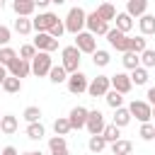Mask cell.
Here are the masks:
<instances>
[{
	"label": "cell",
	"mask_w": 155,
	"mask_h": 155,
	"mask_svg": "<svg viewBox=\"0 0 155 155\" xmlns=\"http://www.w3.org/2000/svg\"><path fill=\"white\" fill-rule=\"evenodd\" d=\"M31 29H34V24H31V19H29V17H17V19H15V31H17V34L27 36Z\"/></svg>",
	"instance_id": "29"
},
{
	"label": "cell",
	"mask_w": 155,
	"mask_h": 155,
	"mask_svg": "<svg viewBox=\"0 0 155 155\" xmlns=\"http://www.w3.org/2000/svg\"><path fill=\"white\" fill-rule=\"evenodd\" d=\"M0 121H2V114H0Z\"/></svg>",
	"instance_id": "53"
},
{
	"label": "cell",
	"mask_w": 155,
	"mask_h": 155,
	"mask_svg": "<svg viewBox=\"0 0 155 155\" xmlns=\"http://www.w3.org/2000/svg\"><path fill=\"white\" fill-rule=\"evenodd\" d=\"M85 22H87V15H85V10L82 7H70L68 10V17H65V31H70V34H80L82 31V27H85Z\"/></svg>",
	"instance_id": "1"
},
{
	"label": "cell",
	"mask_w": 155,
	"mask_h": 155,
	"mask_svg": "<svg viewBox=\"0 0 155 155\" xmlns=\"http://www.w3.org/2000/svg\"><path fill=\"white\" fill-rule=\"evenodd\" d=\"M140 65H143L145 70L155 65V48H145V51L140 53Z\"/></svg>",
	"instance_id": "40"
},
{
	"label": "cell",
	"mask_w": 155,
	"mask_h": 155,
	"mask_svg": "<svg viewBox=\"0 0 155 155\" xmlns=\"http://www.w3.org/2000/svg\"><path fill=\"white\" fill-rule=\"evenodd\" d=\"M0 155H19V153H17V148H12V145H5Z\"/></svg>",
	"instance_id": "45"
},
{
	"label": "cell",
	"mask_w": 155,
	"mask_h": 155,
	"mask_svg": "<svg viewBox=\"0 0 155 155\" xmlns=\"http://www.w3.org/2000/svg\"><path fill=\"white\" fill-rule=\"evenodd\" d=\"M68 92L70 94H82V92H87V87H90V80H87V75L82 73V70H78V73H73L70 78H68Z\"/></svg>",
	"instance_id": "7"
},
{
	"label": "cell",
	"mask_w": 155,
	"mask_h": 155,
	"mask_svg": "<svg viewBox=\"0 0 155 155\" xmlns=\"http://www.w3.org/2000/svg\"><path fill=\"white\" fill-rule=\"evenodd\" d=\"M10 39H12V31H10L5 24H0V46L5 48V46L10 44Z\"/></svg>",
	"instance_id": "42"
},
{
	"label": "cell",
	"mask_w": 155,
	"mask_h": 155,
	"mask_svg": "<svg viewBox=\"0 0 155 155\" xmlns=\"http://www.w3.org/2000/svg\"><path fill=\"white\" fill-rule=\"evenodd\" d=\"M22 116H24L27 124H39V121H41V109L31 104V107H27V109L22 111Z\"/></svg>",
	"instance_id": "34"
},
{
	"label": "cell",
	"mask_w": 155,
	"mask_h": 155,
	"mask_svg": "<svg viewBox=\"0 0 155 155\" xmlns=\"http://www.w3.org/2000/svg\"><path fill=\"white\" fill-rule=\"evenodd\" d=\"M102 136H104V140H107V143H116V140H121V128H119V126H114V124H107Z\"/></svg>",
	"instance_id": "31"
},
{
	"label": "cell",
	"mask_w": 155,
	"mask_h": 155,
	"mask_svg": "<svg viewBox=\"0 0 155 155\" xmlns=\"http://www.w3.org/2000/svg\"><path fill=\"white\" fill-rule=\"evenodd\" d=\"M145 97H148V104H150V107H153V109H155V87H150V90H148V94H145Z\"/></svg>",
	"instance_id": "44"
},
{
	"label": "cell",
	"mask_w": 155,
	"mask_h": 155,
	"mask_svg": "<svg viewBox=\"0 0 155 155\" xmlns=\"http://www.w3.org/2000/svg\"><path fill=\"white\" fill-rule=\"evenodd\" d=\"M48 150H51V153L68 150V148H65V138H63V136H51V138H48Z\"/></svg>",
	"instance_id": "39"
},
{
	"label": "cell",
	"mask_w": 155,
	"mask_h": 155,
	"mask_svg": "<svg viewBox=\"0 0 155 155\" xmlns=\"http://www.w3.org/2000/svg\"><path fill=\"white\" fill-rule=\"evenodd\" d=\"M2 7H5V2H2V0H0V10H2Z\"/></svg>",
	"instance_id": "49"
},
{
	"label": "cell",
	"mask_w": 155,
	"mask_h": 155,
	"mask_svg": "<svg viewBox=\"0 0 155 155\" xmlns=\"http://www.w3.org/2000/svg\"><path fill=\"white\" fill-rule=\"evenodd\" d=\"M111 90V75H97L90 80V87H87V94L90 97H107V92Z\"/></svg>",
	"instance_id": "3"
},
{
	"label": "cell",
	"mask_w": 155,
	"mask_h": 155,
	"mask_svg": "<svg viewBox=\"0 0 155 155\" xmlns=\"http://www.w3.org/2000/svg\"><path fill=\"white\" fill-rule=\"evenodd\" d=\"M19 58V53L15 51V48H10V46H5V48H0V65H5V68H10L15 61Z\"/></svg>",
	"instance_id": "24"
},
{
	"label": "cell",
	"mask_w": 155,
	"mask_h": 155,
	"mask_svg": "<svg viewBox=\"0 0 155 155\" xmlns=\"http://www.w3.org/2000/svg\"><path fill=\"white\" fill-rule=\"evenodd\" d=\"M75 46H78L80 53H94V51H97V39H94L90 31H80V34L75 36Z\"/></svg>",
	"instance_id": "12"
},
{
	"label": "cell",
	"mask_w": 155,
	"mask_h": 155,
	"mask_svg": "<svg viewBox=\"0 0 155 155\" xmlns=\"http://www.w3.org/2000/svg\"><path fill=\"white\" fill-rule=\"evenodd\" d=\"M36 7H39V10H46V7H48V0H39Z\"/></svg>",
	"instance_id": "47"
},
{
	"label": "cell",
	"mask_w": 155,
	"mask_h": 155,
	"mask_svg": "<svg viewBox=\"0 0 155 155\" xmlns=\"http://www.w3.org/2000/svg\"><path fill=\"white\" fill-rule=\"evenodd\" d=\"M87 116H90V109L85 107H73L70 114H68V121H70V128L73 131H80L87 126Z\"/></svg>",
	"instance_id": "10"
},
{
	"label": "cell",
	"mask_w": 155,
	"mask_h": 155,
	"mask_svg": "<svg viewBox=\"0 0 155 155\" xmlns=\"http://www.w3.org/2000/svg\"><path fill=\"white\" fill-rule=\"evenodd\" d=\"M34 46H36V51H46V53H51V51L58 48V39H53L51 34H36Z\"/></svg>",
	"instance_id": "14"
},
{
	"label": "cell",
	"mask_w": 155,
	"mask_h": 155,
	"mask_svg": "<svg viewBox=\"0 0 155 155\" xmlns=\"http://www.w3.org/2000/svg\"><path fill=\"white\" fill-rule=\"evenodd\" d=\"M148 78H150V75H148V70H145L143 65L136 68V70H131V82H133V85H145Z\"/></svg>",
	"instance_id": "36"
},
{
	"label": "cell",
	"mask_w": 155,
	"mask_h": 155,
	"mask_svg": "<svg viewBox=\"0 0 155 155\" xmlns=\"http://www.w3.org/2000/svg\"><path fill=\"white\" fill-rule=\"evenodd\" d=\"M126 15L140 19L143 15H148V0H128L126 2Z\"/></svg>",
	"instance_id": "16"
},
{
	"label": "cell",
	"mask_w": 155,
	"mask_h": 155,
	"mask_svg": "<svg viewBox=\"0 0 155 155\" xmlns=\"http://www.w3.org/2000/svg\"><path fill=\"white\" fill-rule=\"evenodd\" d=\"M2 90H5L7 94H17V92L22 90V80H17V78H12V75H7V80L2 82Z\"/></svg>",
	"instance_id": "35"
},
{
	"label": "cell",
	"mask_w": 155,
	"mask_h": 155,
	"mask_svg": "<svg viewBox=\"0 0 155 155\" xmlns=\"http://www.w3.org/2000/svg\"><path fill=\"white\" fill-rule=\"evenodd\" d=\"M104 114L99 111V109H92L90 111V116H87V131H90V136H102L104 133Z\"/></svg>",
	"instance_id": "11"
},
{
	"label": "cell",
	"mask_w": 155,
	"mask_h": 155,
	"mask_svg": "<svg viewBox=\"0 0 155 155\" xmlns=\"http://www.w3.org/2000/svg\"><path fill=\"white\" fill-rule=\"evenodd\" d=\"M7 75H10V73H7V68H5V65H0V87H2V82L7 80Z\"/></svg>",
	"instance_id": "46"
},
{
	"label": "cell",
	"mask_w": 155,
	"mask_h": 155,
	"mask_svg": "<svg viewBox=\"0 0 155 155\" xmlns=\"http://www.w3.org/2000/svg\"><path fill=\"white\" fill-rule=\"evenodd\" d=\"M51 155H70L68 150H61V153H51Z\"/></svg>",
	"instance_id": "48"
},
{
	"label": "cell",
	"mask_w": 155,
	"mask_h": 155,
	"mask_svg": "<svg viewBox=\"0 0 155 155\" xmlns=\"http://www.w3.org/2000/svg\"><path fill=\"white\" fill-rule=\"evenodd\" d=\"M116 29L124 31V34H128L133 29V17H128L126 12H116Z\"/></svg>",
	"instance_id": "23"
},
{
	"label": "cell",
	"mask_w": 155,
	"mask_h": 155,
	"mask_svg": "<svg viewBox=\"0 0 155 155\" xmlns=\"http://www.w3.org/2000/svg\"><path fill=\"white\" fill-rule=\"evenodd\" d=\"M128 111H131V116H136L140 124H150V119H153V107H150L148 102H143V99H133V102L128 104Z\"/></svg>",
	"instance_id": "5"
},
{
	"label": "cell",
	"mask_w": 155,
	"mask_h": 155,
	"mask_svg": "<svg viewBox=\"0 0 155 155\" xmlns=\"http://www.w3.org/2000/svg\"><path fill=\"white\" fill-rule=\"evenodd\" d=\"M121 63H124V68H128V70H136V68H140V56H138V53H131V51H126V53L121 56Z\"/></svg>",
	"instance_id": "30"
},
{
	"label": "cell",
	"mask_w": 155,
	"mask_h": 155,
	"mask_svg": "<svg viewBox=\"0 0 155 155\" xmlns=\"http://www.w3.org/2000/svg\"><path fill=\"white\" fill-rule=\"evenodd\" d=\"M131 150H133V143L126 140V138L111 143V153H114V155H131Z\"/></svg>",
	"instance_id": "28"
},
{
	"label": "cell",
	"mask_w": 155,
	"mask_h": 155,
	"mask_svg": "<svg viewBox=\"0 0 155 155\" xmlns=\"http://www.w3.org/2000/svg\"><path fill=\"white\" fill-rule=\"evenodd\" d=\"M12 10L17 12V17H31L34 10H36V2L34 0H15L12 2Z\"/></svg>",
	"instance_id": "17"
},
{
	"label": "cell",
	"mask_w": 155,
	"mask_h": 155,
	"mask_svg": "<svg viewBox=\"0 0 155 155\" xmlns=\"http://www.w3.org/2000/svg\"><path fill=\"white\" fill-rule=\"evenodd\" d=\"M7 73L12 75V78H17V80H22V78H27V75H31V63L29 61H22V58H17L10 68H7Z\"/></svg>",
	"instance_id": "15"
},
{
	"label": "cell",
	"mask_w": 155,
	"mask_h": 155,
	"mask_svg": "<svg viewBox=\"0 0 155 155\" xmlns=\"http://www.w3.org/2000/svg\"><path fill=\"white\" fill-rule=\"evenodd\" d=\"M46 136V128H44V124L39 121V124H27V138H31V140H41Z\"/></svg>",
	"instance_id": "27"
},
{
	"label": "cell",
	"mask_w": 155,
	"mask_h": 155,
	"mask_svg": "<svg viewBox=\"0 0 155 155\" xmlns=\"http://www.w3.org/2000/svg\"><path fill=\"white\" fill-rule=\"evenodd\" d=\"M138 29H140V36H153L155 34V15H143L138 19Z\"/></svg>",
	"instance_id": "18"
},
{
	"label": "cell",
	"mask_w": 155,
	"mask_h": 155,
	"mask_svg": "<svg viewBox=\"0 0 155 155\" xmlns=\"http://www.w3.org/2000/svg\"><path fill=\"white\" fill-rule=\"evenodd\" d=\"M58 22V17L53 15V12H39L34 19H31V24H34V29H36V34H48L51 29H53V24Z\"/></svg>",
	"instance_id": "6"
},
{
	"label": "cell",
	"mask_w": 155,
	"mask_h": 155,
	"mask_svg": "<svg viewBox=\"0 0 155 155\" xmlns=\"http://www.w3.org/2000/svg\"><path fill=\"white\" fill-rule=\"evenodd\" d=\"M0 153H2V150H0Z\"/></svg>",
	"instance_id": "54"
},
{
	"label": "cell",
	"mask_w": 155,
	"mask_h": 155,
	"mask_svg": "<svg viewBox=\"0 0 155 155\" xmlns=\"http://www.w3.org/2000/svg\"><path fill=\"white\" fill-rule=\"evenodd\" d=\"M131 119H133V116H131V111H128L126 107H121V109H116V111H114V121H111V124H114V126H119V128H124V126H128V124H131Z\"/></svg>",
	"instance_id": "22"
},
{
	"label": "cell",
	"mask_w": 155,
	"mask_h": 155,
	"mask_svg": "<svg viewBox=\"0 0 155 155\" xmlns=\"http://www.w3.org/2000/svg\"><path fill=\"white\" fill-rule=\"evenodd\" d=\"M36 53H39V51H36L34 44H24V46L19 48V58H22V61H29V63L36 58Z\"/></svg>",
	"instance_id": "38"
},
{
	"label": "cell",
	"mask_w": 155,
	"mask_h": 155,
	"mask_svg": "<svg viewBox=\"0 0 155 155\" xmlns=\"http://www.w3.org/2000/svg\"><path fill=\"white\" fill-rule=\"evenodd\" d=\"M85 27H87V31H90L92 36H107V34H109V24H107V22H102L97 12H90V15H87Z\"/></svg>",
	"instance_id": "8"
},
{
	"label": "cell",
	"mask_w": 155,
	"mask_h": 155,
	"mask_svg": "<svg viewBox=\"0 0 155 155\" xmlns=\"http://www.w3.org/2000/svg\"><path fill=\"white\" fill-rule=\"evenodd\" d=\"M145 48H148V39L145 36H131V41H128V51L131 53H138L140 56Z\"/></svg>",
	"instance_id": "25"
},
{
	"label": "cell",
	"mask_w": 155,
	"mask_h": 155,
	"mask_svg": "<svg viewBox=\"0 0 155 155\" xmlns=\"http://www.w3.org/2000/svg\"><path fill=\"white\" fill-rule=\"evenodd\" d=\"M87 148H90L92 153H102V150L107 148V140H104V136H90V140H87Z\"/></svg>",
	"instance_id": "37"
},
{
	"label": "cell",
	"mask_w": 155,
	"mask_h": 155,
	"mask_svg": "<svg viewBox=\"0 0 155 155\" xmlns=\"http://www.w3.org/2000/svg\"><path fill=\"white\" fill-rule=\"evenodd\" d=\"M143 140H155V126L153 124H140V133H138Z\"/></svg>",
	"instance_id": "41"
},
{
	"label": "cell",
	"mask_w": 155,
	"mask_h": 155,
	"mask_svg": "<svg viewBox=\"0 0 155 155\" xmlns=\"http://www.w3.org/2000/svg\"><path fill=\"white\" fill-rule=\"evenodd\" d=\"M68 73H65V68L63 65H53L51 68V73H48V80L53 82V85H63V82H68Z\"/></svg>",
	"instance_id": "21"
},
{
	"label": "cell",
	"mask_w": 155,
	"mask_h": 155,
	"mask_svg": "<svg viewBox=\"0 0 155 155\" xmlns=\"http://www.w3.org/2000/svg\"><path fill=\"white\" fill-rule=\"evenodd\" d=\"M51 68H53L51 53H46V51H39V53H36V58L31 61V75H36V78H44V75H48V73H51Z\"/></svg>",
	"instance_id": "4"
},
{
	"label": "cell",
	"mask_w": 155,
	"mask_h": 155,
	"mask_svg": "<svg viewBox=\"0 0 155 155\" xmlns=\"http://www.w3.org/2000/svg\"><path fill=\"white\" fill-rule=\"evenodd\" d=\"M107 41H109V46H111V48H116V51L126 53V51H128V41H131V36H128V34H124V31H119V29L114 27V29H109Z\"/></svg>",
	"instance_id": "9"
},
{
	"label": "cell",
	"mask_w": 155,
	"mask_h": 155,
	"mask_svg": "<svg viewBox=\"0 0 155 155\" xmlns=\"http://www.w3.org/2000/svg\"><path fill=\"white\" fill-rule=\"evenodd\" d=\"M63 31H65V24H63V22H61V19H58V22H56V24H53V29H51V31H48V34H51V36H53V39H61V36H63Z\"/></svg>",
	"instance_id": "43"
},
{
	"label": "cell",
	"mask_w": 155,
	"mask_h": 155,
	"mask_svg": "<svg viewBox=\"0 0 155 155\" xmlns=\"http://www.w3.org/2000/svg\"><path fill=\"white\" fill-rule=\"evenodd\" d=\"M153 119H155V109H153Z\"/></svg>",
	"instance_id": "52"
},
{
	"label": "cell",
	"mask_w": 155,
	"mask_h": 155,
	"mask_svg": "<svg viewBox=\"0 0 155 155\" xmlns=\"http://www.w3.org/2000/svg\"><path fill=\"white\" fill-rule=\"evenodd\" d=\"M19 155H34V153H19Z\"/></svg>",
	"instance_id": "50"
},
{
	"label": "cell",
	"mask_w": 155,
	"mask_h": 155,
	"mask_svg": "<svg viewBox=\"0 0 155 155\" xmlns=\"http://www.w3.org/2000/svg\"><path fill=\"white\" fill-rule=\"evenodd\" d=\"M109 61H111V56H109V51H104V48H97V51L92 53V63H94L97 68L109 65Z\"/></svg>",
	"instance_id": "32"
},
{
	"label": "cell",
	"mask_w": 155,
	"mask_h": 155,
	"mask_svg": "<svg viewBox=\"0 0 155 155\" xmlns=\"http://www.w3.org/2000/svg\"><path fill=\"white\" fill-rule=\"evenodd\" d=\"M34 155H44V153H36V150H34Z\"/></svg>",
	"instance_id": "51"
},
{
	"label": "cell",
	"mask_w": 155,
	"mask_h": 155,
	"mask_svg": "<svg viewBox=\"0 0 155 155\" xmlns=\"http://www.w3.org/2000/svg\"><path fill=\"white\" fill-rule=\"evenodd\" d=\"M80 56H82V53L78 51V46H75V44H73V46H65V48L61 51V58H63V63H61V65L65 68V73H68V75H73V73H78V70H80V61H82Z\"/></svg>",
	"instance_id": "2"
},
{
	"label": "cell",
	"mask_w": 155,
	"mask_h": 155,
	"mask_svg": "<svg viewBox=\"0 0 155 155\" xmlns=\"http://www.w3.org/2000/svg\"><path fill=\"white\" fill-rule=\"evenodd\" d=\"M131 87H133L131 75H126V73H116V75H111V90H116L119 94H128Z\"/></svg>",
	"instance_id": "13"
},
{
	"label": "cell",
	"mask_w": 155,
	"mask_h": 155,
	"mask_svg": "<svg viewBox=\"0 0 155 155\" xmlns=\"http://www.w3.org/2000/svg\"><path fill=\"white\" fill-rule=\"evenodd\" d=\"M94 12H97V15H99V19H102V22H107V24H109L111 19H116V7H114L111 2H102Z\"/></svg>",
	"instance_id": "20"
},
{
	"label": "cell",
	"mask_w": 155,
	"mask_h": 155,
	"mask_svg": "<svg viewBox=\"0 0 155 155\" xmlns=\"http://www.w3.org/2000/svg\"><path fill=\"white\" fill-rule=\"evenodd\" d=\"M17 128H19V121H17V116H12V114H2V121H0V131H2L5 136H12Z\"/></svg>",
	"instance_id": "19"
},
{
	"label": "cell",
	"mask_w": 155,
	"mask_h": 155,
	"mask_svg": "<svg viewBox=\"0 0 155 155\" xmlns=\"http://www.w3.org/2000/svg\"><path fill=\"white\" fill-rule=\"evenodd\" d=\"M104 99H107V104H109V107H111V109H114V111H116V109H121V107H124V94H119V92H116V90H109V92H107V97H104Z\"/></svg>",
	"instance_id": "33"
},
{
	"label": "cell",
	"mask_w": 155,
	"mask_h": 155,
	"mask_svg": "<svg viewBox=\"0 0 155 155\" xmlns=\"http://www.w3.org/2000/svg\"><path fill=\"white\" fill-rule=\"evenodd\" d=\"M53 131H56V136H68L73 128H70V121H68V116H58L56 121H53Z\"/></svg>",
	"instance_id": "26"
}]
</instances>
